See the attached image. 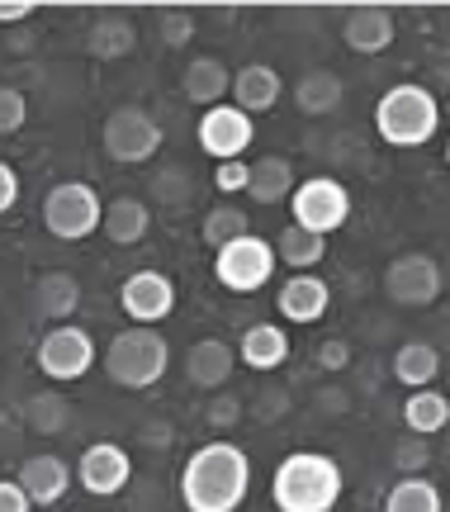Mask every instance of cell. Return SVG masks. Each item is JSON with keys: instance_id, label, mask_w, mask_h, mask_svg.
Here are the masks:
<instances>
[{"instance_id": "cell-1", "label": "cell", "mask_w": 450, "mask_h": 512, "mask_svg": "<svg viewBox=\"0 0 450 512\" xmlns=\"http://www.w3.org/2000/svg\"><path fill=\"white\" fill-rule=\"evenodd\" d=\"M252 494V456L228 437L195 446L180 465V503L185 512H237Z\"/></svg>"}, {"instance_id": "cell-2", "label": "cell", "mask_w": 450, "mask_h": 512, "mask_svg": "<svg viewBox=\"0 0 450 512\" xmlns=\"http://www.w3.org/2000/svg\"><path fill=\"white\" fill-rule=\"evenodd\" d=\"M342 494L346 475L327 451H289L270 475V503L280 512H332Z\"/></svg>"}, {"instance_id": "cell-3", "label": "cell", "mask_w": 450, "mask_h": 512, "mask_svg": "<svg viewBox=\"0 0 450 512\" xmlns=\"http://www.w3.org/2000/svg\"><path fill=\"white\" fill-rule=\"evenodd\" d=\"M375 133L384 147H427L441 133V100L417 81H398L375 100Z\"/></svg>"}, {"instance_id": "cell-4", "label": "cell", "mask_w": 450, "mask_h": 512, "mask_svg": "<svg viewBox=\"0 0 450 512\" xmlns=\"http://www.w3.org/2000/svg\"><path fill=\"white\" fill-rule=\"evenodd\" d=\"M100 366H105L114 389L143 394V389L166 380V370H171V342L162 337V328H124V332H114V342L100 351Z\"/></svg>"}, {"instance_id": "cell-5", "label": "cell", "mask_w": 450, "mask_h": 512, "mask_svg": "<svg viewBox=\"0 0 450 512\" xmlns=\"http://www.w3.org/2000/svg\"><path fill=\"white\" fill-rule=\"evenodd\" d=\"M162 143H166V128L143 105H114L105 114V124H100V147H105L109 162H119V166L157 162Z\"/></svg>"}, {"instance_id": "cell-6", "label": "cell", "mask_w": 450, "mask_h": 512, "mask_svg": "<svg viewBox=\"0 0 450 512\" xmlns=\"http://www.w3.org/2000/svg\"><path fill=\"white\" fill-rule=\"evenodd\" d=\"M105 223V200L90 181H57L43 195V228L57 242H86Z\"/></svg>"}, {"instance_id": "cell-7", "label": "cell", "mask_w": 450, "mask_h": 512, "mask_svg": "<svg viewBox=\"0 0 450 512\" xmlns=\"http://www.w3.org/2000/svg\"><path fill=\"white\" fill-rule=\"evenodd\" d=\"M351 190H346L337 176H308V181L294 185L289 195V223L304 228L313 238H332L351 223Z\"/></svg>"}, {"instance_id": "cell-8", "label": "cell", "mask_w": 450, "mask_h": 512, "mask_svg": "<svg viewBox=\"0 0 450 512\" xmlns=\"http://www.w3.org/2000/svg\"><path fill=\"white\" fill-rule=\"evenodd\" d=\"M34 366H38L43 380L76 384L100 366V347H95V337H90L81 323H57V328H48L43 337H38Z\"/></svg>"}, {"instance_id": "cell-9", "label": "cell", "mask_w": 450, "mask_h": 512, "mask_svg": "<svg viewBox=\"0 0 450 512\" xmlns=\"http://www.w3.org/2000/svg\"><path fill=\"white\" fill-rule=\"evenodd\" d=\"M275 271H280L275 247L266 238H256V233H247V238H237L214 252V280L228 294H261L275 280Z\"/></svg>"}, {"instance_id": "cell-10", "label": "cell", "mask_w": 450, "mask_h": 512, "mask_svg": "<svg viewBox=\"0 0 450 512\" xmlns=\"http://www.w3.org/2000/svg\"><path fill=\"white\" fill-rule=\"evenodd\" d=\"M441 290H446V275L427 252H403L384 266V294L398 309H432Z\"/></svg>"}, {"instance_id": "cell-11", "label": "cell", "mask_w": 450, "mask_h": 512, "mask_svg": "<svg viewBox=\"0 0 450 512\" xmlns=\"http://www.w3.org/2000/svg\"><path fill=\"white\" fill-rule=\"evenodd\" d=\"M176 280L166 271H133L119 285V309H124L128 328H162L166 318L176 313Z\"/></svg>"}, {"instance_id": "cell-12", "label": "cell", "mask_w": 450, "mask_h": 512, "mask_svg": "<svg viewBox=\"0 0 450 512\" xmlns=\"http://www.w3.org/2000/svg\"><path fill=\"white\" fill-rule=\"evenodd\" d=\"M195 133H199V152L214 157V166L218 162H242L256 143V119L242 114L233 100H228V105H214V110L199 114Z\"/></svg>"}, {"instance_id": "cell-13", "label": "cell", "mask_w": 450, "mask_h": 512, "mask_svg": "<svg viewBox=\"0 0 450 512\" xmlns=\"http://www.w3.org/2000/svg\"><path fill=\"white\" fill-rule=\"evenodd\" d=\"M76 484L90 498H114L133 484V456L119 441H90L81 460H76Z\"/></svg>"}, {"instance_id": "cell-14", "label": "cell", "mask_w": 450, "mask_h": 512, "mask_svg": "<svg viewBox=\"0 0 450 512\" xmlns=\"http://www.w3.org/2000/svg\"><path fill=\"white\" fill-rule=\"evenodd\" d=\"M327 309H332V285L313 271L289 275L285 285L275 290V313H280L285 328H313V323L327 318Z\"/></svg>"}, {"instance_id": "cell-15", "label": "cell", "mask_w": 450, "mask_h": 512, "mask_svg": "<svg viewBox=\"0 0 450 512\" xmlns=\"http://www.w3.org/2000/svg\"><path fill=\"white\" fill-rule=\"evenodd\" d=\"M394 38H398L394 10H384V5H356V10H346V19H342V43L356 57L389 53V48H394Z\"/></svg>"}, {"instance_id": "cell-16", "label": "cell", "mask_w": 450, "mask_h": 512, "mask_svg": "<svg viewBox=\"0 0 450 512\" xmlns=\"http://www.w3.org/2000/svg\"><path fill=\"white\" fill-rule=\"evenodd\" d=\"M15 479H19V489L29 494V503H34V508H57L62 498L72 494L76 470L62 456L43 451V456H29V460H24Z\"/></svg>"}, {"instance_id": "cell-17", "label": "cell", "mask_w": 450, "mask_h": 512, "mask_svg": "<svg viewBox=\"0 0 450 512\" xmlns=\"http://www.w3.org/2000/svg\"><path fill=\"white\" fill-rule=\"evenodd\" d=\"M180 95L199 105V110H214V105H228V95H233V72H228V62L223 57H209L199 53L185 62V72H180Z\"/></svg>"}, {"instance_id": "cell-18", "label": "cell", "mask_w": 450, "mask_h": 512, "mask_svg": "<svg viewBox=\"0 0 450 512\" xmlns=\"http://www.w3.org/2000/svg\"><path fill=\"white\" fill-rule=\"evenodd\" d=\"M233 370H237V351L223 337H199L195 347L185 351V384L190 389L218 394L223 384L233 380Z\"/></svg>"}, {"instance_id": "cell-19", "label": "cell", "mask_w": 450, "mask_h": 512, "mask_svg": "<svg viewBox=\"0 0 450 512\" xmlns=\"http://www.w3.org/2000/svg\"><path fill=\"white\" fill-rule=\"evenodd\" d=\"M237 366L256 370V375H270L289 361V328L285 323H252V328L237 337Z\"/></svg>"}, {"instance_id": "cell-20", "label": "cell", "mask_w": 450, "mask_h": 512, "mask_svg": "<svg viewBox=\"0 0 450 512\" xmlns=\"http://www.w3.org/2000/svg\"><path fill=\"white\" fill-rule=\"evenodd\" d=\"M280 95H285V81H280V72L266 67V62H247V67L233 72V105L242 114H252V119L275 110Z\"/></svg>"}, {"instance_id": "cell-21", "label": "cell", "mask_w": 450, "mask_h": 512, "mask_svg": "<svg viewBox=\"0 0 450 512\" xmlns=\"http://www.w3.org/2000/svg\"><path fill=\"white\" fill-rule=\"evenodd\" d=\"M29 299H34V313L38 318H48V323H72L76 309H81V280H76L72 271H48L34 280V290H29Z\"/></svg>"}, {"instance_id": "cell-22", "label": "cell", "mask_w": 450, "mask_h": 512, "mask_svg": "<svg viewBox=\"0 0 450 512\" xmlns=\"http://www.w3.org/2000/svg\"><path fill=\"white\" fill-rule=\"evenodd\" d=\"M114 247H138V242L152 233V204L133 200V195H119V200H105V223H100Z\"/></svg>"}, {"instance_id": "cell-23", "label": "cell", "mask_w": 450, "mask_h": 512, "mask_svg": "<svg viewBox=\"0 0 450 512\" xmlns=\"http://www.w3.org/2000/svg\"><path fill=\"white\" fill-rule=\"evenodd\" d=\"M342 95H346V81L332 67H308L299 76V86H294V105L308 119H327L332 110H342Z\"/></svg>"}, {"instance_id": "cell-24", "label": "cell", "mask_w": 450, "mask_h": 512, "mask_svg": "<svg viewBox=\"0 0 450 512\" xmlns=\"http://www.w3.org/2000/svg\"><path fill=\"white\" fill-rule=\"evenodd\" d=\"M294 185H299L294 162H289V157H280V152H270V157L252 162V185H247V200L266 204V209H270V204H289Z\"/></svg>"}, {"instance_id": "cell-25", "label": "cell", "mask_w": 450, "mask_h": 512, "mask_svg": "<svg viewBox=\"0 0 450 512\" xmlns=\"http://www.w3.org/2000/svg\"><path fill=\"white\" fill-rule=\"evenodd\" d=\"M403 427L408 437H436L450 427V394L446 389H413L403 399Z\"/></svg>"}, {"instance_id": "cell-26", "label": "cell", "mask_w": 450, "mask_h": 512, "mask_svg": "<svg viewBox=\"0 0 450 512\" xmlns=\"http://www.w3.org/2000/svg\"><path fill=\"white\" fill-rule=\"evenodd\" d=\"M275 261L280 266H289L294 275H308L318 271L327 261V238H313V233H304V228H294V223H285L280 233H275Z\"/></svg>"}, {"instance_id": "cell-27", "label": "cell", "mask_w": 450, "mask_h": 512, "mask_svg": "<svg viewBox=\"0 0 450 512\" xmlns=\"http://www.w3.org/2000/svg\"><path fill=\"white\" fill-rule=\"evenodd\" d=\"M441 375V351L432 342H403L394 351V380L413 394V389H432Z\"/></svg>"}, {"instance_id": "cell-28", "label": "cell", "mask_w": 450, "mask_h": 512, "mask_svg": "<svg viewBox=\"0 0 450 512\" xmlns=\"http://www.w3.org/2000/svg\"><path fill=\"white\" fill-rule=\"evenodd\" d=\"M86 48H90L95 62H119V57H128L133 48H138V29H133L124 15H100L95 24H90Z\"/></svg>"}, {"instance_id": "cell-29", "label": "cell", "mask_w": 450, "mask_h": 512, "mask_svg": "<svg viewBox=\"0 0 450 512\" xmlns=\"http://www.w3.org/2000/svg\"><path fill=\"white\" fill-rule=\"evenodd\" d=\"M384 512H446V498L427 475H403L384 494Z\"/></svg>"}, {"instance_id": "cell-30", "label": "cell", "mask_w": 450, "mask_h": 512, "mask_svg": "<svg viewBox=\"0 0 450 512\" xmlns=\"http://www.w3.org/2000/svg\"><path fill=\"white\" fill-rule=\"evenodd\" d=\"M24 422H29V432L57 437L72 422V403H67V394H57V389H38L34 399L24 403Z\"/></svg>"}, {"instance_id": "cell-31", "label": "cell", "mask_w": 450, "mask_h": 512, "mask_svg": "<svg viewBox=\"0 0 450 512\" xmlns=\"http://www.w3.org/2000/svg\"><path fill=\"white\" fill-rule=\"evenodd\" d=\"M247 233H252V223H247V209H237V204H214L204 214V223H199V238L209 242L214 252L237 238H247Z\"/></svg>"}, {"instance_id": "cell-32", "label": "cell", "mask_w": 450, "mask_h": 512, "mask_svg": "<svg viewBox=\"0 0 450 512\" xmlns=\"http://www.w3.org/2000/svg\"><path fill=\"white\" fill-rule=\"evenodd\" d=\"M152 200L171 204V209H185V204L195 200V176H190L185 166H176V171H157V176H152Z\"/></svg>"}, {"instance_id": "cell-33", "label": "cell", "mask_w": 450, "mask_h": 512, "mask_svg": "<svg viewBox=\"0 0 450 512\" xmlns=\"http://www.w3.org/2000/svg\"><path fill=\"white\" fill-rule=\"evenodd\" d=\"M29 124V95L19 86H0V138H15Z\"/></svg>"}, {"instance_id": "cell-34", "label": "cell", "mask_w": 450, "mask_h": 512, "mask_svg": "<svg viewBox=\"0 0 450 512\" xmlns=\"http://www.w3.org/2000/svg\"><path fill=\"white\" fill-rule=\"evenodd\" d=\"M247 185H252V162H218L214 166V190L218 195H247Z\"/></svg>"}, {"instance_id": "cell-35", "label": "cell", "mask_w": 450, "mask_h": 512, "mask_svg": "<svg viewBox=\"0 0 450 512\" xmlns=\"http://www.w3.org/2000/svg\"><path fill=\"white\" fill-rule=\"evenodd\" d=\"M162 38H166V48H190V38H195V15H190V10H166Z\"/></svg>"}, {"instance_id": "cell-36", "label": "cell", "mask_w": 450, "mask_h": 512, "mask_svg": "<svg viewBox=\"0 0 450 512\" xmlns=\"http://www.w3.org/2000/svg\"><path fill=\"white\" fill-rule=\"evenodd\" d=\"M318 366L323 370H346L351 366V342H342V337L323 342V347H318Z\"/></svg>"}, {"instance_id": "cell-37", "label": "cell", "mask_w": 450, "mask_h": 512, "mask_svg": "<svg viewBox=\"0 0 450 512\" xmlns=\"http://www.w3.org/2000/svg\"><path fill=\"white\" fill-rule=\"evenodd\" d=\"M237 413H242V403H237L233 394H223V389H218L214 403H209V422H214V427H233Z\"/></svg>"}, {"instance_id": "cell-38", "label": "cell", "mask_w": 450, "mask_h": 512, "mask_svg": "<svg viewBox=\"0 0 450 512\" xmlns=\"http://www.w3.org/2000/svg\"><path fill=\"white\" fill-rule=\"evenodd\" d=\"M0 512H34L29 494L19 489V479H0Z\"/></svg>"}, {"instance_id": "cell-39", "label": "cell", "mask_w": 450, "mask_h": 512, "mask_svg": "<svg viewBox=\"0 0 450 512\" xmlns=\"http://www.w3.org/2000/svg\"><path fill=\"white\" fill-rule=\"evenodd\" d=\"M19 204V171L10 162H0V214H10Z\"/></svg>"}, {"instance_id": "cell-40", "label": "cell", "mask_w": 450, "mask_h": 512, "mask_svg": "<svg viewBox=\"0 0 450 512\" xmlns=\"http://www.w3.org/2000/svg\"><path fill=\"white\" fill-rule=\"evenodd\" d=\"M34 10H38L34 0H0V24H24Z\"/></svg>"}, {"instance_id": "cell-41", "label": "cell", "mask_w": 450, "mask_h": 512, "mask_svg": "<svg viewBox=\"0 0 450 512\" xmlns=\"http://www.w3.org/2000/svg\"><path fill=\"white\" fill-rule=\"evenodd\" d=\"M446 166H450V138H446Z\"/></svg>"}]
</instances>
